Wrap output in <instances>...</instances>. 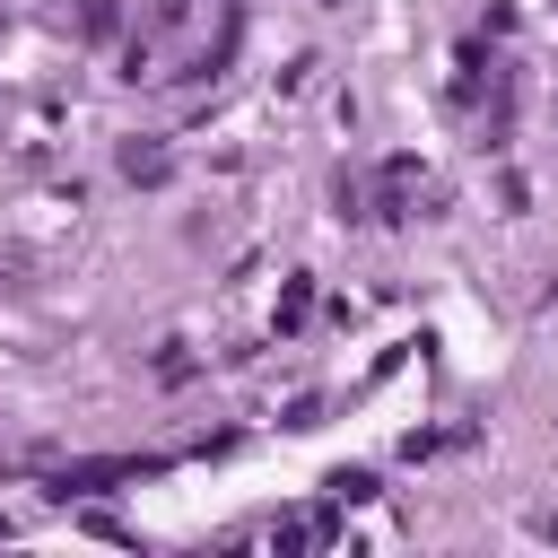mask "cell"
<instances>
[{"instance_id": "cell-1", "label": "cell", "mask_w": 558, "mask_h": 558, "mask_svg": "<svg viewBox=\"0 0 558 558\" xmlns=\"http://www.w3.org/2000/svg\"><path fill=\"white\" fill-rule=\"evenodd\" d=\"M140 471H157V462H70L61 480H52V497H87V488H105V480H140Z\"/></svg>"}, {"instance_id": "cell-2", "label": "cell", "mask_w": 558, "mask_h": 558, "mask_svg": "<svg viewBox=\"0 0 558 558\" xmlns=\"http://www.w3.org/2000/svg\"><path fill=\"white\" fill-rule=\"evenodd\" d=\"M122 174L131 183H166V148H122Z\"/></svg>"}]
</instances>
